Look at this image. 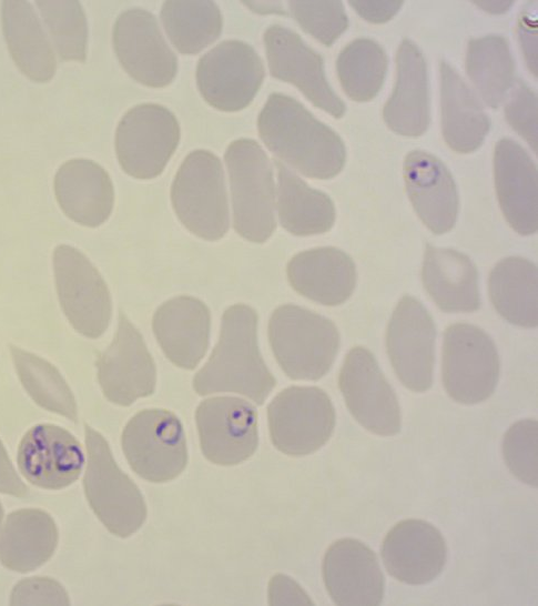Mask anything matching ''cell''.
<instances>
[{
	"label": "cell",
	"instance_id": "1",
	"mask_svg": "<svg viewBox=\"0 0 538 606\" xmlns=\"http://www.w3.org/2000/svg\"><path fill=\"white\" fill-rule=\"evenodd\" d=\"M257 128L276 156L308 178L332 179L344 168L346 150L339 135L288 95L268 97Z\"/></svg>",
	"mask_w": 538,
	"mask_h": 606
},
{
	"label": "cell",
	"instance_id": "2",
	"mask_svg": "<svg viewBox=\"0 0 538 606\" xmlns=\"http://www.w3.org/2000/svg\"><path fill=\"white\" fill-rule=\"evenodd\" d=\"M275 384L258 350L255 311L245 304L229 307L222 317L220 340L193 378L195 392L237 393L261 405Z\"/></svg>",
	"mask_w": 538,
	"mask_h": 606
},
{
	"label": "cell",
	"instance_id": "3",
	"mask_svg": "<svg viewBox=\"0 0 538 606\" xmlns=\"http://www.w3.org/2000/svg\"><path fill=\"white\" fill-rule=\"evenodd\" d=\"M268 340L278 365L293 380L323 377L339 347V334L331 320L293 304L273 312Z\"/></svg>",
	"mask_w": 538,
	"mask_h": 606
},
{
	"label": "cell",
	"instance_id": "4",
	"mask_svg": "<svg viewBox=\"0 0 538 606\" xmlns=\"http://www.w3.org/2000/svg\"><path fill=\"white\" fill-rule=\"evenodd\" d=\"M224 159L234 229L244 239L262 243L276 228L275 184L268 156L256 141L240 139L229 145Z\"/></svg>",
	"mask_w": 538,
	"mask_h": 606
},
{
	"label": "cell",
	"instance_id": "5",
	"mask_svg": "<svg viewBox=\"0 0 538 606\" xmlns=\"http://www.w3.org/2000/svg\"><path fill=\"white\" fill-rule=\"evenodd\" d=\"M88 467L83 486L88 502L103 525L119 537L135 533L146 518L139 487L115 464L108 442L84 426Z\"/></svg>",
	"mask_w": 538,
	"mask_h": 606
},
{
	"label": "cell",
	"instance_id": "6",
	"mask_svg": "<svg viewBox=\"0 0 538 606\" xmlns=\"http://www.w3.org/2000/svg\"><path fill=\"white\" fill-rule=\"evenodd\" d=\"M171 199L183 225L193 234L216 241L229 230V205L220 159L205 150L191 152L175 174Z\"/></svg>",
	"mask_w": 538,
	"mask_h": 606
},
{
	"label": "cell",
	"instance_id": "7",
	"mask_svg": "<svg viewBox=\"0 0 538 606\" xmlns=\"http://www.w3.org/2000/svg\"><path fill=\"white\" fill-rule=\"evenodd\" d=\"M274 446L290 456H304L321 448L335 427L329 396L316 386H291L278 393L267 407Z\"/></svg>",
	"mask_w": 538,
	"mask_h": 606
},
{
	"label": "cell",
	"instance_id": "8",
	"mask_svg": "<svg viewBox=\"0 0 538 606\" xmlns=\"http://www.w3.org/2000/svg\"><path fill=\"white\" fill-rule=\"evenodd\" d=\"M122 448L131 468L153 483L174 479L187 463L182 424L166 410L148 408L135 414L124 427Z\"/></svg>",
	"mask_w": 538,
	"mask_h": 606
},
{
	"label": "cell",
	"instance_id": "9",
	"mask_svg": "<svg viewBox=\"0 0 538 606\" xmlns=\"http://www.w3.org/2000/svg\"><path fill=\"white\" fill-rule=\"evenodd\" d=\"M498 376V353L488 334L468 323L446 329L443 383L454 401L468 405L486 401L494 393Z\"/></svg>",
	"mask_w": 538,
	"mask_h": 606
},
{
	"label": "cell",
	"instance_id": "10",
	"mask_svg": "<svg viewBox=\"0 0 538 606\" xmlns=\"http://www.w3.org/2000/svg\"><path fill=\"white\" fill-rule=\"evenodd\" d=\"M180 140V127L166 108L144 103L129 110L115 133L121 168L136 179H153L165 168Z\"/></svg>",
	"mask_w": 538,
	"mask_h": 606
},
{
	"label": "cell",
	"instance_id": "11",
	"mask_svg": "<svg viewBox=\"0 0 538 606\" xmlns=\"http://www.w3.org/2000/svg\"><path fill=\"white\" fill-rule=\"evenodd\" d=\"M54 279L61 307L82 335L97 339L106 330L112 304L106 284L89 259L70 245L53 253Z\"/></svg>",
	"mask_w": 538,
	"mask_h": 606
},
{
	"label": "cell",
	"instance_id": "12",
	"mask_svg": "<svg viewBox=\"0 0 538 606\" xmlns=\"http://www.w3.org/2000/svg\"><path fill=\"white\" fill-rule=\"evenodd\" d=\"M264 79L260 55L247 43L226 40L201 57L196 82L205 101L222 111L247 107Z\"/></svg>",
	"mask_w": 538,
	"mask_h": 606
},
{
	"label": "cell",
	"instance_id": "13",
	"mask_svg": "<svg viewBox=\"0 0 538 606\" xmlns=\"http://www.w3.org/2000/svg\"><path fill=\"white\" fill-rule=\"evenodd\" d=\"M338 386L348 411L363 427L380 436L400 431L397 396L367 349L356 346L348 352Z\"/></svg>",
	"mask_w": 538,
	"mask_h": 606
},
{
	"label": "cell",
	"instance_id": "14",
	"mask_svg": "<svg viewBox=\"0 0 538 606\" xmlns=\"http://www.w3.org/2000/svg\"><path fill=\"white\" fill-rule=\"evenodd\" d=\"M435 337L428 311L415 297L403 296L387 327L386 349L397 377L413 392H425L433 384Z\"/></svg>",
	"mask_w": 538,
	"mask_h": 606
},
{
	"label": "cell",
	"instance_id": "15",
	"mask_svg": "<svg viewBox=\"0 0 538 606\" xmlns=\"http://www.w3.org/2000/svg\"><path fill=\"white\" fill-rule=\"evenodd\" d=\"M195 420L204 456L217 465H236L257 448V414L245 400L217 396L197 406Z\"/></svg>",
	"mask_w": 538,
	"mask_h": 606
},
{
	"label": "cell",
	"instance_id": "16",
	"mask_svg": "<svg viewBox=\"0 0 538 606\" xmlns=\"http://www.w3.org/2000/svg\"><path fill=\"white\" fill-rule=\"evenodd\" d=\"M113 47L124 70L138 82L162 88L174 79L177 60L155 17L140 8L122 12L113 28Z\"/></svg>",
	"mask_w": 538,
	"mask_h": 606
},
{
	"label": "cell",
	"instance_id": "17",
	"mask_svg": "<svg viewBox=\"0 0 538 606\" xmlns=\"http://www.w3.org/2000/svg\"><path fill=\"white\" fill-rule=\"evenodd\" d=\"M263 40L272 77L294 84L334 118L344 115L346 107L326 79L323 58L297 33L274 24L266 29Z\"/></svg>",
	"mask_w": 538,
	"mask_h": 606
},
{
	"label": "cell",
	"instance_id": "18",
	"mask_svg": "<svg viewBox=\"0 0 538 606\" xmlns=\"http://www.w3.org/2000/svg\"><path fill=\"white\" fill-rule=\"evenodd\" d=\"M98 377L105 397L122 406L154 392V361L142 335L123 313L112 343L98 361Z\"/></svg>",
	"mask_w": 538,
	"mask_h": 606
},
{
	"label": "cell",
	"instance_id": "19",
	"mask_svg": "<svg viewBox=\"0 0 538 606\" xmlns=\"http://www.w3.org/2000/svg\"><path fill=\"white\" fill-rule=\"evenodd\" d=\"M323 580L337 605H379L385 579L376 554L363 542L341 538L326 551Z\"/></svg>",
	"mask_w": 538,
	"mask_h": 606
},
{
	"label": "cell",
	"instance_id": "20",
	"mask_svg": "<svg viewBox=\"0 0 538 606\" xmlns=\"http://www.w3.org/2000/svg\"><path fill=\"white\" fill-rule=\"evenodd\" d=\"M380 554L385 568L394 578L409 585H424L444 569L447 547L433 524L412 518L389 529Z\"/></svg>",
	"mask_w": 538,
	"mask_h": 606
},
{
	"label": "cell",
	"instance_id": "21",
	"mask_svg": "<svg viewBox=\"0 0 538 606\" xmlns=\"http://www.w3.org/2000/svg\"><path fill=\"white\" fill-rule=\"evenodd\" d=\"M84 456L79 442L68 431L51 424L33 426L23 436L18 464L32 484L59 489L80 475Z\"/></svg>",
	"mask_w": 538,
	"mask_h": 606
},
{
	"label": "cell",
	"instance_id": "22",
	"mask_svg": "<svg viewBox=\"0 0 538 606\" xmlns=\"http://www.w3.org/2000/svg\"><path fill=\"white\" fill-rule=\"evenodd\" d=\"M494 175L498 202L509 225L521 235L538 229L536 164L517 142L501 139L495 147Z\"/></svg>",
	"mask_w": 538,
	"mask_h": 606
},
{
	"label": "cell",
	"instance_id": "23",
	"mask_svg": "<svg viewBox=\"0 0 538 606\" xmlns=\"http://www.w3.org/2000/svg\"><path fill=\"white\" fill-rule=\"evenodd\" d=\"M408 198L422 222L435 234L453 229L458 214V193L445 164L433 154L415 150L404 160Z\"/></svg>",
	"mask_w": 538,
	"mask_h": 606
},
{
	"label": "cell",
	"instance_id": "24",
	"mask_svg": "<svg viewBox=\"0 0 538 606\" xmlns=\"http://www.w3.org/2000/svg\"><path fill=\"white\" fill-rule=\"evenodd\" d=\"M152 326L164 354L176 366L193 370L203 358L211 315L200 300L177 296L166 301L156 310Z\"/></svg>",
	"mask_w": 538,
	"mask_h": 606
},
{
	"label": "cell",
	"instance_id": "25",
	"mask_svg": "<svg viewBox=\"0 0 538 606\" xmlns=\"http://www.w3.org/2000/svg\"><path fill=\"white\" fill-rule=\"evenodd\" d=\"M397 78L383 117L397 134L419 137L429 124V98L425 59L418 47L403 40L396 54Z\"/></svg>",
	"mask_w": 538,
	"mask_h": 606
},
{
	"label": "cell",
	"instance_id": "26",
	"mask_svg": "<svg viewBox=\"0 0 538 606\" xmlns=\"http://www.w3.org/2000/svg\"><path fill=\"white\" fill-rule=\"evenodd\" d=\"M54 193L64 214L82 225H101L113 209L112 181L91 160L74 159L62 164L54 176Z\"/></svg>",
	"mask_w": 538,
	"mask_h": 606
},
{
	"label": "cell",
	"instance_id": "27",
	"mask_svg": "<svg viewBox=\"0 0 538 606\" xmlns=\"http://www.w3.org/2000/svg\"><path fill=\"white\" fill-rule=\"evenodd\" d=\"M296 292L324 305L344 303L356 285V269L349 255L332 246L296 254L287 265Z\"/></svg>",
	"mask_w": 538,
	"mask_h": 606
},
{
	"label": "cell",
	"instance_id": "28",
	"mask_svg": "<svg viewBox=\"0 0 538 606\" xmlns=\"http://www.w3.org/2000/svg\"><path fill=\"white\" fill-rule=\"evenodd\" d=\"M422 280L429 296L445 312H474L480 305L477 269L456 250L427 244Z\"/></svg>",
	"mask_w": 538,
	"mask_h": 606
},
{
	"label": "cell",
	"instance_id": "29",
	"mask_svg": "<svg viewBox=\"0 0 538 606\" xmlns=\"http://www.w3.org/2000/svg\"><path fill=\"white\" fill-rule=\"evenodd\" d=\"M439 74L444 139L458 153L474 152L484 142L490 121L477 97L453 67L441 61Z\"/></svg>",
	"mask_w": 538,
	"mask_h": 606
},
{
	"label": "cell",
	"instance_id": "30",
	"mask_svg": "<svg viewBox=\"0 0 538 606\" xmlns=\"http://www.w3.org/2000/svg\"><path fill=\"white\" fill-rule=\"evenodd\" d=\"M1 14L4 38L18 68L33 81H49L55 72V57L32 4L4 1Z\"/></svg>",
	"mask_w": 538,
	"mask_h": 606
},
{
	"label": "cell",
	"instance_id": "31",
	"mask_svg": "<svg viewBox=\"0 0 538 606\" xmlns=\"http://www.w3.org/2000/svg\"><path fill=\"white\" fill-rule=\"evenodd\" d=\"M58 543V529L51 516L40 509L11 513L0 537V559L4 567L27 573L45 563Z\"/></svg>",
	"mask_w": 538,
	"mask_h": 606
},
{
	"label": "cell",
	"instance_id": "32",
	"mask_svg": "<svg viewBox=\"0 0 538 606\" xmlns=\"http://www.w3.org/2000/svg\"><path fill=\"white\" fill-rule=\"evenodd\" d=\"M489 296L496 311L509 323L538 324V269L518 256L499 261L489 274Z\"/></svg>",
	"mask_w": 538,
	"mask_h": 606
},
{
	"label": "cell",
	"instance_id": "33",
	"mask_svg": "<svg viewBox=\"0 0 538 606\" xmlns=\"http://www.w3.org/2000/svg\"><path fill=\"white\" fill-rule=\"evenodd\" d=\"M278 171L277 211L282 226L294 235L322 234L335 222L331 198L312 189L285 164L276 161Z\"/></svg>",
	"mask_w": 538,
	"mask_h": 606
},
{
	"label": "cell",
	"instance_id": "34",
	"mask_svg": "<svg viewBox=\"0 0 538 606\" xmlns=\"http://www.w3.org/2000/svg\"><path fill=\"white\" fill-rule=\"evenodd\" d=\"M465 68L483 101L493 109L498 108L515 82V65L507 40L497 34L471 39Z\"/></svg>",
	"mask_w": 538,
	"mask_h": 606
},
{
	"label": "cell",
	"instance_id": "35",
	"mask_svg": "<svg viewBox=\"0 0 538 606\" xmlns=\"http://www.w3.org/2000/svg\"><path fill=\"white\" fill-rule=\"evenodd\" d=\"M161 20L173 46L184 54L200 52L222 31V14L212 1H166Z\"/></svg>",
	"mask_w": 538,
	"mask_h": 606
},
{
	"label": "cell",
	"instance_id": "36",
	"mask_svg": "<svg viewBox=\"0 0 538 606\" xmlns=\"http://www.w3.org/2000/svg\"><path fill=\"white\" fill-rule=\"evenodd\" d=\"M388 60L375 41L359 38L348 43L336 61L337 75L345 93L354 101H370L379 92Z\"/></svg>",
	"mask_w": 538,
	"mask_h": 606
},
{
	"label": "cell",
	"instance_id": "37",
	"mask_svg": "<svg viewBox=\"0 0 538 606\" xmlns=\"http://www.w3.org/2000/svg\"><path fill=\"white\" fill-rule=\"evenodd\" d=\"M10 350L18 375L34 402L48 411L75 421V400L57 368L19 347L11 346Z\"/></svg>",
	"mask_w": 538,
	"mask_h": 606
},
{
	"label": "cell",
	"instance_id": "38",
	"mask_svg": "<svg viewBox=\"0 0 538 606\" xmlns=\"http://www.w3.org/2000/svg\"><path fill=\"white\" fill-rule=\"evenodd\" d=\"M59 55L83 62L87 57L88 23L78 1H37Z\"/></svg>",
	"mask_w": 538,
	"mask_h": 606
},
{
	"label": "cell",
	"instance_id": "39",
	"mask_svg": "<svg viewBox=\"0 0 538 606\" xmlns=\"http://www.w3.org/2000/svg\"><path fill=\"white\" fill-rule=\"evenodd\" d=\"M503 455L507 467L520 482L537 487V420H520L508 428L503 441Z\"/></svg>",
	"mask_w": 538,
	"mask_h": 606
},
{
	"label": "cell",
	"instance_id": "40",
	"mask_svg": "<svg viewBox=\"0 0 538 606\" xmlns=\"http://www.w3.org/2000/svg\"><path fill=\"white\" fill-rule=\"evenodd\" d=\"M288 7L303 30L327 47L348 27L347 14L341 1H290Z\"/></svg>",
	"mask_w": 538,
	"mask_h": 606
},
{
	"label": "cell",
	"instance_id": "41",
	"mask_svg": "<svg viewBox=\"0 0 538 606\" xmlns=\"http://www.w3.org/2000/svg\"><path fill=\"white\" fill-rule=\"evenodd\" d=\"M505 115L509 125L537 153L538 114L537 95L520 80L514 82L505 105Z\"/></svg>",
	"mask_w": 538,
	"mask_h": 606
},
{
	"label": "cell",
	"instance_id": "42",
	"mask_svg": "<svg viewBox=\"0 0 538 606\" xmlns=\"http://www.w3.org/2000/svg\"><path fill=\"white\" fill-rule=\"evenodd\" d=\"M11 605H69L64 588L49 577H31L19 582L11 593Z\"/></svg>",
	"mask_w": 538,
	"mask_h": 606
},
{
	"label": "cell",
	"instance_id": "43",
	"mask_svg": "<svg viewBox=\"0 0 538 606\" xmlns=\"http://www.w3.org/2000/svg\"><path fill=\"white\" fill-rule=\"evenodd\" d=\"M537 16L531 11L522 12L519 18L518 34L520 46L525 55L528 69L537 75Z\"/></svg>",
	"mask_w": 538,
	"mask_h": 606
},
{
	"label": "cell",
	"instance_id": "44",
	"mask_svg": "<svg viewBox=\"0 0 538 606\" xmlns=\"http://www.w3.org/2000/svg\"><path fill=\"white\" fill-rule=\"evenodd\" d=\"M271 604H313L307 594L290 577L276 575L270 583Z\"/></svg>",
	"mask_w": 538,
	"mask_h": 606
},
{
	"label": "cell",
	"instance_id": "45",
	"mask_svg": "<svg viewBox=\"0 0 538 606\" xmlns=\"http://www.w3.org/2000/svg\"><path fill=\"white\" fill-rule=\"evenodd\" d=\"M349 6L366 21L383 23L390 20L403 6V1H348Z\"/></svg>",
	"mask_w": 538,
	"mask_h": 606
},
{
	"label": "cell",
	"instance_id": "46",
	"mask_svg": "<svg viewBox=\"0 0 538 606\" xmlns=\"http://www.w3.org/2000/svg\"><path fill=\"white\" fill-rule=\"evenodd\" d=\"M0 492L13 496L27 495V486L22 483L0 442Z\"/></svg>",
	"mask_w": 538,
	"mask_h": 606
},
{
	"label": "cell",
	"instance_id": "47",
	"mask_svg": "<svg viewBox=\"0 0 538 606\" xmlns=\"http://www.w3.org/2000/svg\"><path fill=\"white\" fill-rule=\"evenodd\" d=\"M476 6L489 13H504L510 9L512 1H474Z\"/></svg>",
	"mask_w": 538,
	"mask_h": 606
},
{
	"label": "cell",
	"instance_id": "48",
	"mask_svg": "<svg viewBox=\"0 0 538 606\" xmlns=\"http://www.w3.org/2000/svg\"><path fill=\"white\" fill-rule=\"evenodd\" d=\"M244 4L247 6L248 8H251L255 12H263V13L280 12V13H285L283 11L282 4L280 2H267V3H265V2H261V3L244 2Z\"/></svg>",
	"mask_w": 538,
	"mask_h": 606
},
{
	"label": "cell",
	"instance_id": "49",
	"mask_svg": "<svg viewBox=\"0 0 538 606\" xmlns=\"http://www.w3.org/2000/svg\"><path fill=\"white\" fill-rule=\"evenodd\" d=\"M2 517H3V509H2V506L0 504V527H1Z\"/></svg>",
	"mask_w": 538,
	"mask_h": 606
}]
</instances>
